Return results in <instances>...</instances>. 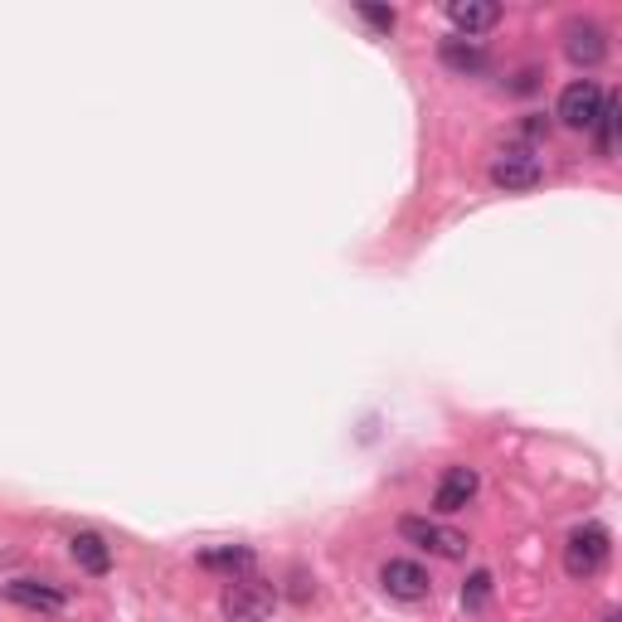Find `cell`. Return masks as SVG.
I'll list each match as a JSON object with an SVG mask.
<instances>
[{"instance_id": "cell-1", "label": "cell", "mask_w": 622, "mask_h": 622, "mask_svg": "<svg viewBox=\"0 0 622 622\" xmlns=\"http://www.w3.org/2000/svg\"><path fill=\"white\" fill-rule=\"evenodd\" d=\"M277 608V589L268 579H254V574H238L224 584L219 593V613L229 622H263Z\"/></svg>"}, {"instance_id": "cell-2", "label": "cell", "mask_w": 622, "mask_h": 622, "mask_svg": "<svg viewBox=\"0 0 622 622\" xmlns=\"http://www.w3.org/2000/svg\"><path fill=\"white\" fill-rule=\"evenodd\" d=\"M608 554H613V535L593 521L579 525V531L564 540V574L569 579H593L608 564Z\"/></svg>"}, {"instance_id": "cell-3", "label": "cell", "mask_w": 622, "mask_h": 622, "mask_svg": "<svg viewBox=\"0 0 622 622\" xmlns=\"http://www.w3.org/2000/svg\"><path fill=\"white\" fill-rule=\"evenodd\" d=\"M603 102H608V92L593 83V78H574L564 92H560V122L564 127H574V131H589V127H599V117H603Z\"/></svg>"}, {"instance_id": "cell-4", "label": "cell", "mask_w": 622, "mask_h": 622, "mask_svg": "<svg viewBox=\"0 0 622 622\" xmlns=\"http://www.w3.org/2000/svg\"><path fill=\"white\" fill-rule=\"evenodd\" d=\"M399 535L408 540V545L428 550V554H443V560H462V554H467V535L447 531V525L428 521V515H404V521H399Z\"/></svg>"}, {"instance_id": "cell-5", "label": "cell", "mask_w": 622, "mask_h": 622, "mask_svg": "<svg viewBox=\"0 0 622 622\" xmlns=\"http://www.w3.org/2000/svg\"><path fill=\"white\" fill-rule=\"evenodd\" d=\"M379 589L399 603H423L433 593V579L418 560H385L379 564Z\"/></svg>"}, {"instance_id": "cell-6", "label": "cell", "mask_w": 622, "mask_h": 622, "mask_svg": "<svg viewBox=\"0 0 622 622\" xmlns=\"http://www.w3.org/2000/svg\"><path fill=\"white\" fill-rule=\"evenodd\" d=\"M492 185H501V190H531V185H540V156L531 147H506L496 151L492 161Z\"/></svg>"}, {"instance_id": "cell-7", "label": "cell", "mask_w": 622, "mask_h": 622, "mask_svg": "<svg viewBox=\"0 0 622 622\" xmlns=\"http://www.w3.org/2000/svg\"><path fill=\"white\" fill-rule=\"evenodd\" d=\"M564 55H569V63H579V69H593V63H603V55H608V34L593 20H574L564 30Z\"/></svg>"}, {"instance_id": "cell-8", "label": "cell", "mask_w": 622, "mask_h": 622, "mask_svg": "<svg viewBox=\"0 0 622 622\" xmlns=\"http://www.w3.org/2000/svg\"><path fill=\"white\" fill-rule=\"evenodd\" d=\"M476 486H482V476H476L472 467H447V472L438 476V492H433V506H438L443 515H453V511H462V506H472Z\"/></svg>"}, {"instance_id": "cell-9", "label": "cell", "mask_w": 622, "mask_h": 622, "mask_svg": "<svg viewBox=\"0 0 622 622\" xmlns=\"http://www.w3.org/2000/svg\"><path fill=\"white\" fill-rule=\"evenodd\" d=\"M6 599L20 603V608H34V613H59V608H63V593L49 589V584H39V579H10Z\"/></svg>"}, {"instance_id": "cell-10", "label": "cell", "mask_w": 622, "mask_h": 622, "mask_svg": "<svg viewBox=\"0 0 622 622\" xmlns=\"http://www.w3.org/2000/svg\"><path fill=\"white\" fill-rule=\"evenodd\" d=\"M447 20L457 24V34H462V39H472V34L492 30V24L501 20V10H496V6H486V0H453V6H447Z\"/></svg>"}, {"instance_id": "cell-11", "label": "cell", "mask_w": 622, "mask_h": 622, "mask_svg": "<svg viewBox=\"0 0 622 622\" xmlns=\"http://www.w3.org/2000/svg\"><path fill=\"white\" fill-rule=\"evenodd\" d=\"M69 554H73V564H78V569H88V574H108V569H112V550H108V540H102V535H92V531L73 535V540H69Z\"/></svg>"}, {"instance_id": "cell-12", "label": "cell", "mask_w": 622, "mask_h": 622, "mask_svg": "<svg viewBox=\"0 0 622 622\" xmlns=\"http://www.w3.org/2000/svg\"><path fill=\"white\" fill-rule=\"evenodd\" d=\"M443 63L453 73H482L486 69V49L476 45V39H462V34H453V39H443Z\"/></svg>"}, {"instance_id": "cell-13", "label": "cell", "mask_w": 622, "mask_h": 622, "mask_svg": "<svg viewBox=\"0 0 622 622\" xmlns=\"http://www.w3.org/2000/svg\"><path fill=\"white\" fill-rule=\"evenodd\" d=\"M486 603H492V574H486V569H476L467 584H462V608H467V613H482Z\"/></svg>"}, {"instance_id": "cell-14", "label": "cell", "mask_w": 622, "mask_h": 622, "mask_svg": "<svg viewBox=\"0 0 622 622\" xmlns=\"http://www.w3.org/2000/svg\"><path fill=\"white\" fill-rule=\"evenodd\" d=\"M200 564H205V569H248V564H254V550H244V545L205 550V554H200Z\"/></svg>"}, {"instance_id": "cell-15", "label": "cell", "mask_w": 622, "mask_h": 622, "mask_svg": "<svg viewBox=\"0 0 622 622\" xmlns=\"http://www.w3.org/2000/svg\"><path fill=\"white\" fill-rule=\"evenodd\" d=\"M613 137H618V102L608 98L603 102V117H599V147H603V156L613 151Z\"/></svg>"}, {"instance_id": "cell-16", "label": "cell", "mask_w": 622, "mask_h": 622, "mask_svg": "<svg viewBox=\"0 0 622 622\" xmlns=\"http://www.w3.org/2000/svg\"><path fill=\"white\" fill-rule=\"evenodd\" d=\"M361 16L369 24H379V30H394V10H375V6H361Z\"/></svg>"}]
</instances>
